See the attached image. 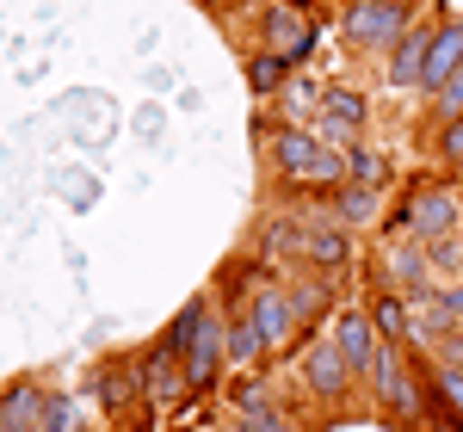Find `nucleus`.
<instances>
[{"instance_id": "obj_23", "label": "nucleus", "mask_w": 463, "mask_h": 432, "mask_svg": "<svg viewBox=\"0 0 463 432\" xmlns=\"http://www.w3.org/2000/svg\"><path fill=\"white\" fill-rule=\"evenodd\" d=\"M334 204H340L346 222H371V216L383 211V204H377V185H340V192H334Z\"/></svg>"}, {"instance_id": "obj_29", "label": "nucleus", "mask_w": 463, "mask_h": 432, "mask_svg": "<svg viewBox=\"0 0 463 432\" xmlns=\"http://www.w3.org/2000/svg\"><path fill=\"white\" fill-rule=\"evenodd\" d=\"M439 155H445L451 167H463V117H445V136H439Z\"/></svg>"}, {"instance_id": "obj_26", "label": "nucleus", "mask_w": 463, "mask_h": 432, "mask_svg": "<svg viewBox=\"0 0 463 432\" xmlns=\"http://www.w3.org/2000/svg\"><path fill=\"white\" fill-rule=\"evenodd\" d=\"M229 401H235L241 414H253V408H266V401H272V390H266V377H260V371H248V377H235Z\"/></svg>"}, {"instance_id": "obj_31", "label": "nucleus", "mask_w": 463, "mask_h": 432, "mask_svg": "<svg viewBox=\"0 0 463 432\" xmlns=\"http://www.w3.org/2000/svg\"><path fill=\"white\" fill-rule=\"evenodd\" d=\"M439 106H445V117H463V69L439 87Z\"/></svg>"}, {"instance_id": "obj_8", "label": "nucleus", "mask_w": 463, "mask_h": 432, "mask_svg": "<svg viewBox=\"0 0 463 432\" xmlns=\"http://www.w3.org/2000/svg\"><path fill=\"white\" fill-rule=\"evenodd\" d=\"M334 346H340L346 364L364 377V371L377 364V346H383V333H377V322H371V309H340V315H334Z\"/></svg>"}, {"instance_id": "obj_32", "label": "nucleus", "mask_w": 463, "mask_h": 432, "mask_svg": "<svg viewBox=\"0 0 463 432\" xmlns=\"http://www.w3.org/2000/svg\"><path fill=\"white\" fill-rule=\"evenodd\" d=\"M414 432H463V420L458 414H432V420H420Z\"/></svg>"}, {"instance_id": "obj_11", "label": "nucleus", "mask_w": 463, "mask_h": 432, "mask_svg": "<svg viewBox=\"0 0 463 432\" xmlns=\"http://www.w3.org/2000/svg\"><path fill=\"white\" fill-rule=\"evenodd\" d=\"M463 69V19H445L439 32H432V50H427V74H420V87H445L451 74Z\"/></svg>"}, {"instance_id": "obj_14", "label": "nucleus", "mask_w": 463, "mask_h": 432, "mask_svg": "<svg viewBox=\"0 0 463 432\" xmlns=\"http://www.w3.org/2000/svg\"><path fill=\"white\" fill-rule=\"evenodd\" d=\"M93 390H99V401H106L111 414H124L130 401H143V364H137V359L106 364V371L93 377Z\"/></svg>"}, {"instance_id": "obj_5", "label": "nucleus", "mask_w": 463, "mask_h": 432, "mask_svg": "<svg viewBox=\"0 0 463 432\" xmlns=\"http://www.w3.org/2000/svg\"><path fill=\"white\" fill-rule=\"evenodd\" d=\"M297 364H303V383H309V396H321V401H340V396H346V383L358 377L334 340H316V346H303V352H297Z\"/></svg>"}, {"instance_id": "obj_24", "label": "nucleus", "mask_w": 463, "mask_h": 432, "mask_svg": "<svg viewBox=\"0 0 463 432\" xmlns=\"http://www.w3.org/2000/svg\"><path fill=\"white\" fill-rule=\"evenodd\" d=\"M285 56H279V50H266V56H253L248 62V87L253 93H279V87H285Z\"/></svg>"}, {"instance_id": "obj_2", "label": "nucleus", "mask_w": 463, "mask_h": 432, "mask_svg": "<svg viewBox=\"0 0 463 432\" xmlns=\"http://www.w3.org/2000/svg\"><path fill=\"white\" fill-rule=\"evenodd\" d=\"M451 229H458V192L445 185H414L390 211V235H408V241H439Z\"/></svg>"}, {"instance_id": "obj_9", "label": "nucleus", "mask_w": 463, "mask_h": 432, "mask_svg": "<svg viewBox=\"0 0 463 432\" xmlns=\"http://www.w3.org/2000/svg\"><path fill=\"white\" fill-rule=\"evenodd\" d=\"M248 315H253V327H260V333H266V346H285L290 333H297V309H290V296L279 285H260L253 290V303H248Z\"/></svg>"}, {"instance_id": "obj_4", "label": "nucleus", "mask_w": 463, "mask_h": 432, "mask_svg": "<svg viewBox=\"0 0 463 432\" xmlns=\"http://www.w3.org/2000/svg\"><path fill=\"white\" fill-rule=\"evenodd\" d=\"M364 377L377 383V396H383V408H390L395 420H414V427H420V414H427V390H420V383L402 371V359H395V340H383V346H377V364H371Z\"/></svg>"}, {"instance_id": "obj_34", "label": "nucleus", "mask_w": 463, "mask_h": 432, "mask_svg": "<svg viewBox=\"0 0 463 432\" xmlns=\"http://www.w3.org/2000/svg\"><path fill=\"white\" fill-rule=\"evenodd\" d=\"M285 6H316V0H285Z\"/></svg>"}, {"instance_id": "obj_33", "label": "nucleus", "mask_w": 463, "mask_h": 432, "mask_svg": "<svg viewBox=\"0 0 463 432\" xmlns=\"http://www.w3.org/2000/svg\"><path fill=\"white\" fill-rule=\"evenodd\" d=\"M432 259H439V266H458V241L439 235V241H432Z\"/></svg>"}, {"instance_id": "obj_19", "label": "nucleus", "mask_w": 463, "mask_h": 432, "mask_svg": "<svg viewBox=\"0 0 463 432\" xmlns=\"http://www.w3.org/2000/svg\"><path fill=\"white\" fill-rule=\"evenodd\" d=\"M321 117H334V124H353V130H364L371 106H364V93H353V87H327V93H321Z\"/></svg>"}, {"instance_id": "obj_30", "label": "nucleus", "mask_w": 463, "mask_h": 432, "mask_svg": "<svg viewBox=\"0 0 463 432\" xmlns=\"http://www.w3.org/2000/svg\"><path fill=\"white\" fill-rule=\"evenodd\" d=\"M297 248V222H266V253H290Z\"/></svg>"}, {"instance_id": "obj_27", "label": "nucleus", "mask_w": 463, "mask_h": 432, "mask_svg": "<svg viewBox=\"0 0 463 432\" xmlns=\"http://www.w3.org/2000/svg\"><path fill=\"white\" fill-rule=\"evenodd\" d=\"M37 432H74V401H69V396H50V401H43V420H37Z\"/></svg>"}, {"instance_id": "obj_35", "label": "nucleus", "mask_w": 463, "mask_h": 432, "mask_svg": "<svg viewBox=\"0 0 463 432\" xmlns=\"http://www.w3.org/2000/svg\"><path fill=\"white\" fill-rule=\"evenodd\" d=\"M0 432H6V420H0Z\"/></svg>"}, {"instance_id": "obj_10", "label": "nucleus", "mask_w": 463, "mask_h": 432, "mask_svg": "<svg viewBox=\"0 0 463 432\" xmlns=\"http://www.w3.org/2000/svg\"><path fill=\"white\" fill-rule=\"evenodd\" d=\"M297 253H303L316 272H346L353 241H346V229H309V222H297Z\"/></svg>"}, {"instance_id": "obj_25", "label": "nucleus", "mask_w": 463, "mask_h": 432, "mask_svg": "<svg viewBox=\"0 0 463 432\" xmlns=\"http://www.w3.org/2000/svg\"><path fill=\"white\" fill-rule=\"evenodd\" d=\"M346 161H353V180L358 185H377V192H383V185H390V167H383V155H371V148H346Z\"/></svg>"}, {"instance_id": "obj_6", "label": "nucleus", "mask_w": 463, "mask_h": 432, "mask_svg": "<svg viewBox=\"0 0 463 432\" xmlns=\"http://www.w3.org/2000/svg\"><path fill=\"white\" fill-rule=\"evenodd\" d=\"M222 359H229V327L216 322V309L198 322L192 333V346H185V383L192 390H211L216 377H222Z\"/></svg>"}, {"instance_id": "obj_7", "label": "nucleus", "mask_w": 463, "mask_h": 432, "mask_svg": "<svg viewBox=\"0 0 463 432\" xmlns=\"http://www.w3.org/2000/svg\"><path fill=\"white\" fill-rule=\"evenodd\" d=\"M137 364H143V401L148 408H167V401H179L185 390H192V383H185V359L167 352V346L137 352Z\"/></svg>"}, {"instance_id": "obj_13", "label": "nucleus", "mask_w": 463, "mask_h": 432, "mask_svg": "<svg viewBox=\"0 0 463 432\" xmlns=\"http://www.w3.org/2000/svg\"><path fill=\"white\" fill-rule=\"evenodd\" d=\"M266 37H272V50H279L285 62H303V56L316 50V32H309V25H303V19L290 13L285 0H279V6L266 13Z\"/></svg>"}, {"instance_id": "obj_20", "label": "nucleus", "mask_w": 463, "mask_h": 432, "mask_svg": "<svg viewBox=\"0 0 463 432\" xmlns=\"http://www.w3.org/2000/svg\"><path fill=\"white\" fill-rule=\"evenodd\" d=\"M371 322H377V333H383V340H395V346H402V340H408V296L383 290V296L371 303Z\"/></svg>"}, {"instance_id": "obj_3", "label": "nucleus", "mask_w": 463, "mask_h": 432, "mask_svg": "<svg viewBox=\"0 0 463 432\" xmlns=\"http://www.w3.org/2000/svg\"><path fill=\"white\" fill-rule=\"evenodd\" d=\"M414 25V0H358L346 13V37L358 50H395Z\"/></svg>"}, {"instance_id": "obj_1", "label": "nucleus", "mask_w": 463, "mask_h": 432, "mask_svg": "<svg viewBox=\"0 0 463 432\" xmlns=\"http://www.w3.org/2000/svg\"><path fill=\"white\" fill-rule=\"evenodd\" d=\"M272 161H279V180L285 185H309V192H340V185L353 180V161L346 155H334V148H321L309 130H297V124H272Z\"/></svg>"}, {"instance_id": "obj_16", "label": "nucleus", "mask_w": 463, "mask_h": 432, "mask_svg": "<svg viewBox=\"0 0 463 432\" xmlns=\"http://www.w3.org/2000/svg\"><path fill=\"white\" fill-rule=\"evenodd\" d=\"M43 390L37 383H13L6 396H0V420H6V432H37V420H43Z\"/></svg>"}, {"instance_id": "obj_21", "label": "nucleus", "mask_w": 463, "mask_h": 432, "mask_svg": "<svg viewBox=\"0 0 463 432\" xmlns=\"http://www.w3.org/2000/svg\"><path fill=\"white\" fill-rule=\"evenodd\" d=\"M427 390L439 396L445 414H458V420H463V364H439V371H427Z\"/></svg>"}, {"instance_id": "obj_15", "label": "nucleus", "mask_w": 463, "mask_h": 432, "mask_svg": "<svg viewBox=\"0 0 463 432\" xmlns=\"http://www.w3.org/2000/svg\"><path fill=\"white\" fill-rule=\"evenodd\" d=\"M383 278H390V285H408L420 296V290H427V253L414 248L408 235H390V248H383Z\"/></svg>"}, {"instance_id": "obj_18", "label": "nucleus", "mask_w": 463, "mask_h": 432, "mask_svg": "<svg viewBox=\"0 0 463 432\" xmlns=\"http://www.w3.org/2000/svg\"><path fill=\"white\" fill-rule=\"evenodd\" d=\"M266 352H272V346H266V333H260V327H253V315L241 309V315L229 322V359H235V364H260Z\"/></svg>"}, {"instance_id": "obj_12", "label": "nucleus", "mask_w": 463, "mask_h": 432, "mask_svg": "<svg viewBox=\"0 0 463 432\" xmlns=\"http://www.w3.org/2000/svg\"><path fill=\"white\" fill-rule=\"evenodd\" d=\"M432 32L439 25H408V37L395 43V56H390V87H420V74H427V50H432Z\"/></svg>"}, {"instance_id": "obj_28", "label": "nucleus", "mask_w": 463, "mask_h": 432, "mask_svg": "<svg viewBox=\"0 0 463 432\" xmlns=\"http://www.w3.org/2000/svg\"><path fill=\"white\" fill-rule=\"evenodd\" d=\"M241 432H297V427H290V414H279V408L266 401V408L241 414Z\"/></svg>"}, {"instance_id": "obj_17", "label": "nucleus", "mask_w": 463, "mask_h": 432, "mask_svg": "<svg viewBox=\"0 0 463 432\" xmlns=\"http://www.w3.org/2000/svg\"><path fill=\"white\" fill-rule=\"evenodd\" d=\"M285 296H290V309H297V322H321L327 303H334V285H327V278H297Z\"/></svg>"}, {"instance_id": "obj_22", "label": "nucleus", "mask_w": 463, "mask_h": 432, "mask_svg": "<svg viewBox=\"0 0 463 432\" xmlns=\"http://www.w3.org/2000/svg\"><path fill=\"white\" fill-rule=\"evenodd\" d=\"M266 278V266L260 259H235L229 272H222V303H253V285Z\"/></svg>"}]
</instances>
